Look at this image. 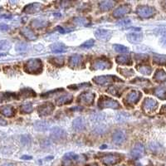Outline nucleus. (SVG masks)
Segmentation results:
<instances>
[{"label": "nucleus", "instance_id": "nucleus-1", "mask_svg": "<svg viewBox=\"0 0 166 166\" xmlns=\"http://www.w3.org/2000/svg\"><path fill=\"white\" fill-rule=\"evenodd\" d=\"M24 71L30 74H38L42 71V62L40 59H30L24 65Z\"/></svg>", "mask_w": 166, "mask_h": 166}, {"label": "nucleus", "instance_id": "nucleus-2", "mask_svg": "<svg viewBox=\"0 0 166 166\" xmlns=\"http://www.w3.org/2000/svg\"><path fill=\"white\" fill-rule=\"evenodd\" d=\"M98 106L99 108H111L118 109L120 108V103L117 100H114L112 98H110L106 96H101L98 100Z\"/></svg>", "mask_w": 166, "mask_h": 166}, {"label": "nucleus", "instance_id": "nucleus-3", "mask_svg": "<svg viewBox=\"0 0 166 166\" xmlns=\"http://www.w3.org/2000/svg\"><path fill=\"white\" fill-rule=\"evenodd\" d=\"M122 159V156L120 154L117 153H110L101 156L100 160L101 163L105 166H113L119 162H121Z\"/></svg>", "mask_w": 166, "mask_h": 166}, {"label": "nucleus", "instance_id": "nucleus-4", "mask_svg": "<svg viewBox=\"0 0 166 166\" xmlns=\"http://www.w3.org/2000/svg\"><path fill=\"white\" fill-rule=\"evenodd\" d=\"M136 13L141 19H150L155 14V9L150 6H140L136 8Z\"/></svg>", "mask_w": 166, "mask_h": 166}, {"label": "nucleus", "instance_id": "nucleus-5", "mask_svg": "<svg viewBox=\"0 0 166 166\" xmlns=\"http://www.w3.org/2000/svg\"><path fill=\"white\" fill-rule=\"evenodd\" d=\"M93 81L96 84L100 85V86H104V85L110 84L112 82H121V80L118 78L116 76H99V77H96L93 78Z\"/></svg>", "mask_w": 166, "mask_h": 166}, {"label": "nucleus", "instance_id": "nucleus-6", "mask_svg": "<svg viewBox=\"0 0 166 166\" xmlns=\"http://www.w3.org/2000/svg\"><path fill=\"white\" fill-rule=\"evenodd\" d=\"M158 107V102L152 98H146L142 103L143 111L146 113H152Z\"/></svg>", "mask_w": 166, "mask_h": 166}, {"label": "nucleus", "instance_id": "nucleus-7", "mask_svg": "<svg viewBox=\"0 0 166 166\" xmlns=\"http://www.w3.org/2000/svg\"><path fill=\"white\" fill-rule=\"evenodd\" d=\"M112 63L109 61V59H96L92 65L93 70H104V69L111 68Z\"/></svg>", "mask_w": 166, "mask_h": 166}, {"label": "nucleus", "instance_id": "nucleus-8", "mask_svg": "<svg viewBox=\"0 0 166 166\" xmlns=\"http://www.w3.org/2000/svg\"><path fill=\"white\" fill-rule=\"evenodd\" d=\"M54 108H55V106L53 104H52L51 102H46L39 105V107L37 109V112L39 113L40 116H47L53 113Z\"/></svg>", "mask_w": 166, "mask_h": 166}, {"label": "nucleus", "instance_id": "nucleus-9", "mask_svg": "<svg viewBox=\"0 0 166 166\" xmlns=\"http://www.w3.org/2000/svg\"><path fill=\"white\" fill-rule=\"evenodd\" d=\"M96 95L92 92H83L80 94L79 96L77 97V100L79 102L84 105H91L94 101Z\"/></svg>", "mask_w": 166, "mask_h": 166}, {"label": "nucleus", "instance_id": "nucleus-10", "mask_svg": "<svg viewBox=\"0 0 166 166\" xmlns=\"http://www.w3.org/2000/svg\"><path fill=\"white\" fill-rule=\"evenodd\" d=\"M144 154H145V147L140 143L135 144L132 148L131 151H130V155L134 160H138L140 157H142Z\"/></svg>", "mask_w": 166, "mask_h": 166}, {"label": "nucleus", "instance_id": "nucleus-11", "mask_svg": "<svg viewBox=\"0 0 166 166\" xmlns=\"http://www.w3.org/2000/svg\"><path fill=\"white\" fill-rule=\"evenodd\" d=\"M126 140V134L121 130H116L112 134V140L116 145H121Z\"/></svg>", "mask_w": 166, "mask_h": 166}, {"label": "nucleus", "instance_id": "nucleus-12", "mask_svg": "<svg viewBox=\"0 0 166 166\" xmlns=\"http://www.w3.org/2000/svg\"><path fill=\"white\" fill-rule=\"evenodd\" d=\"M95 36L100 41H108L112 36V32L107 29H97L95 32Z\"/></svg>", "mask_w": 166, "mask_h": 166}, {"label": "nucleus", "instance_id": "nucleus-13", "mask_svg": "<svg viewBox=\"0 0 166 166\" xmlns=\"http://www.w3.org/2000/svg\"><path fill=\"white\" fill-rule=\"evenodd\" d=\"M51 138L57 141L62 140L66 138V132L59 127L53 128L51 131Z\"/></svg>", "mask_w": 166, "mask_h": 166}, {"label": "nucleus", "instance_id": "nucleus-14", "mask_svg": "<svg viewBox=\"0 0 166 166\" xmlns=\"http://www.w3.org/2000/svg\"><path fill=\"white\" fill-rule=\"evenodd\" d=\"M130 12V7L129 5H121L116 8L113 12V16L116 19H121L125 15H126L127 13Z\"/></svg>", "mask_w": 166, "mask_h": 166}, {"label": "nucleus", "instance_id": "nucleus-15", "mask_svg": "<svg viewBox=\"0 0 166 166\" xmlns=\"http://www.w3.org/2000/svg\"><path fill=\"white\" fill-rule=\"evenodd\" d=\"M142 96V93L138 91H133L131 92H130L126 96V100L128 104L130 105H134L137 102H139V100H140V98Z\"/></svg>", "mask_w": 166, "mask_h": 166}, {"label": "nucleus", "instance_id": "nucleus-16", "mask_svg": "<svg viewBox=\"0 0 166 166\" xmlns=\"http://www.w3.org/2000/svg\"><path fill=\"white\" fill-rule=\"evenodd\" d=\"M87 126V121L82 116H78L76 119H74L72 121V126L76 130H83Z\"/></svg>", "mask_w": 166, "mask_h": 166}, {"label": "nucleus", "instance_id": "nucleus-17", "mask_svg": "<svg viewBox=\"0 0 166 166\" xmlns=\"http://www.w3.org/2000/svg\"><path fill=\"white\" fill-rule=\"evenodd\" d=\"M73 100V96L71 94H64L61 96L60 97H58L56 100V105L57 106H61V105H67L72 101Z\"/></svg>", "mask_w": 166, "mask_h": 166}, {"label": "nucleus", "instance_id": "nucleus-18", "mask_svg": "<svg viewBox=\"0 0 166 166\" xmlns=\"http://www.w3.org/2000/svg\"><path fill=\"white\" fill-rule=\"evenodd\" d=\"M82 57L79 54L71 56L68 60V65L70 67H77L82 64Z\"/></svg>", "mask_w": 166, "mask_h": 166}, {"label": "nucleus", "instance_id": "nucleus-19", "mask_svg": "<svg viewBox=\"0 0 166 166\" xmlns=\"http://www.w3.org/2000/svg\"><path fill=\"white\" fill-rule=\"evenodd\" d=\"M116 61L119 65H126V66H130V65H131L132 64L130 57L128 54H121V55L118 56V57L116 58Z\"/></svg>", "mask_w": 166, "mask_h": 166}, {"label": "nucleus", "instance_id": "nucleus-20", "mask_svg": "<svg viewBox=\"0 0 166 166\" xmlns=\"http://www.w3.org/2000/svg\"><path fill=\"white\" fill-rule=\"evenodd\" d=\"M0 113L6 117H13L15 115V109L12 105H4L0 107Z\"/></svg>", "mask_w": 166, "mask_h": 166}, {"label": "nucleus", "instance_id": "nucleus-21", "mask_svg": "<svg viewBox=\"0 0 166 166\" xmlns=\"http://www.w3.org/2000/svg\"><path fill=\"white\" fill-rule=\"evenodd\" d=\"M51 50L53 53H62L66 52L67 48L66 46L63 44V43H61V42H56V43H53V45L50 46Z\"/></svg>", "mask_w": 166, "mask_h": 166}, {"label": "nucleus", "instance_id": "nucleus-22", "mask_svg": "<svg viewBox=\"0 0 166 166\" xmlns=\"http://www.w3.org/2000/svg\"><path fill=\"white\" fill-rule=\"evenodd\" d=\"M126 37L130 43H138V42H141L143 35L139 32H131V33L127 34Z\"/></svg>", "mask_w": 166, "mask_h": 166}, {"label": "nucleus", "instance_id": "nucleus-23", "mask_svg": "<svg viewBox=\"0 0 166 166\" xmlns=\"http://www.w3.org/2000/svg\"><path fill=\"white\" fill-rule=\"evenodd\" d=\"M41 8H42V5L40 3H32V4H29V5L26 6V8L23 9V12L29 13V14H32V13H36V12H38L41 9Z\"/></svg>", "mask_w": 166, "mask_h": 166}, {"label": "nucleus", "instance_id": "nucleus-24", "mask_svg": "<svg viewBox=\"0 0 166 166\" xmlns=\"http://www.w3.org/2000/svg\"><path fill=\"white\" fill-rule=\"evenodd\" d=\"M22 34L23 35L24 37H26L27 39L31 40V41H33V40L37 39V36L35 35V33L32 32V30L28 28H24L22 29Z\"/></svg>", "mask_w": 166, "mask_h": 166}, {"label": "nucleus", "instance_id": "nucleus-25", "mask_svg": "<svg viewBox=\"0 0 166 166\" xmlns=\"http://www.w3.org/2000/svg\"><path fill=\"white\" fill-rule=\"evenodd\" d=\"M34 128L38 131H46L49 128V124L43 121H38L35 122Z\"/></svg>", "mask_w": 166, "mask_h": 166}, {"label": "nucleus", "instance_id": "nucleus-26", "mask_svg": "<svg viewBox=\"0 0 166 166\" xmlns=\"http://www.w3.org/2000/svg\"><path fill=\"white\" fill-rule=\"evenodd\" d=\"M154 94L161 100H166V89L164 87H157L154 91Z\"/></svg>", "mask_w": 166, "mask_h": 166}, {"label": "nucleus", "instance_id": "nucleus-27", "mask_svg": "<svg viewBox=\"0 0 166 166\" xmlns=\"http://www.w3.org/2000/svg\"><path fill=\"white\" fill-rule=\"evenodd\" d=\"M153 78L157 82H161L166 79V73L163 69H158L154 75Z\"/></svg>", "mask_w": 166, "mask_h": 166}, {"label": "nucleus", "instance_id": "nucleus-28", "mask_svg": "<svg viewBox=\"0 0 166 166\" xmlns=\"http://www.w3.org/2000/svg\"><path fill=\"white\" fill-rule=\"evenodd\" d=\"M19 96H21L23 98L33 97V96H36V92L30 88H24V89L22 90Z\"/></svg>", "mask_w": 166, "mask_h": 166}, {"label": "nucleus", "instance_id": "nucleus-29", "mask_svg": "<svg viewBox=\"0 0 166 166\" xmlns=\"http://www.w3.org/2000/svg\"><path fill=\"white\" fill-rule=\"evenodd\" d=\"M136 69L139 72H140L143 75H150L152 71V68L150 66L147 65H140V66H136Z\"/></svg>", "mask_w": 166, "mask_h": 166}, {"label": "nucleus", "instance_id": "nucleus-30", "mask_svg": "<svg viewBox=\"0 0 166 166\" xmlns=\"http://www.w3.org/2000/svg\"><path fill=\"white\" fill-rule=\"evenodd\" d=\"M48 23L45 20H41V19H34L33 21L31 23V25L34 27L36 28H43L47 26Z\"/></svg>", "mask_w": 166, "mask_h": 166}, {"label": "nucleus", "instance_id": "nucleus-31", "mask_svg": "<svg viewBox=\"0 0 166 166\" xmlns=\"http://www.w3.org/2000/svg\"><path fill=\"white\" fill-rule=\"evenodd\" d=\"M115 5V2L113 1H103L100 3V8L102 11H108L113 8Z\"/></svg>", "mask_w": 166, "mask_h": 166}, {"label": "nucleus", "instance_id": "nucleus-32", "mask_svg": "<svg viewBox=\"0 0 166 166\" xmlns=\"http://www.w3.org/2000/svg\"><path fill=\"white\" fill-rule=\"evenodd\" d=\"M33 111V106L31 103H26L21 105L20 107V111L23 114H29Z\"/></svg>", "mask_w": 166, "mask_h": 166}, {"label": "nucleus", "instance_id": "nucleus-33", "mask_svg": "<svg viewBox=\"0 0 166 166\" xmlns=\"http://www.w3.org/2000/svg\"><path fill=\"white\" fill-rule=\"evenodd\" d=\"M122 90L121 89V87H118V86H113V87H111L110 88H108L107 90V92L111 94V95L116 96H121V93Z\"/></svg>", "mask_w": 166, "mask_h": 166}, {"label": "nucleus", "instance_id": "nucleus-34", "mask_svg": "<svg viewBox=\"0 0 166 166\" xmlns=\"http://www.w3.org/2000/svg\"><path fill=\"white\" fill-rule=\"evenodd\" d=\"M154 62L158 65H164L166 63V57L164 55L155 54L154 56Z\"/></svg>", "mask_w": 166, "mask_h": 166}, {"label": "nucleus", "instance_id": "nucleus-35", "mask_svg": "<svg viewBox=\"0 0 166 166\" xmlns=\"http://www.w3.org/2000/svg\"><path fill=\"white\" fill-rule=\"evenodd\" d=\"M77 157L78 156L76 155V154L72 153V152H69V153H66L63 157V161L64 162H71V161H74L77 160Z\"/></svg>", "mask_w": 166, "mask_h": 166}, {"label": "nucleus", "instance_id": "nucleus-36", "mask_svg": "<svg viewBox=\"0 0 166 166\" xmlns=\"http://www.w3.org/2000/svg\"><path fill=\"white\" fill-rule=\"evenodd\" d=\"M113 48L115 49L116 52L120 53H128V48L124 46V45H121V44H114L113 45Z\"/></svg>", "mask_w": 166, "mask_h": 166}, {"label": "nucleus", "instance_id": "nucleus-37", "mask_svg": "<svg viewBox=\"0 0 166 166\" xmlns=\"http://www.w3.org/2000/svg\"><path fill=\"white\" fill-rule=\"evenodd\" d=\"M51 62L57 66H63L64 64V57H54L51 59Z\"/></svg>", "mask_w": 166, "mask_h": 166}, {"label": "nucleus", "instance_id": "nucleus-38", "mask_svg": "<svg viewBox=\"0 0 166 166\" xmlns=\"http://www.w3.org/2000/svg\"><path fill=\"white\" fill-rule=\"evenodd\" d=\"M11 47V43L8 40H1L0 41V51H7Z\"/></svg>", "mask_w": 166, "mask_h": 166}, {"label": "nucleus", "instance_id": "nucleus-39", "mask_svg": "<svg viewBox=\"0 0 166 166\" xmlns=\"http://www.w3.org/2000/svg\"><path fill=\"white\" fill-rule=\"evenodd\" d=\"M94 44H95V40L89 39V40H87V41H86L84 43H82V44L81 45V48H91L92 47H93V46H94Z\"/></svg>", "mask_w": 166, "mask_h": 166}, {"label": "nucleus", "instance_id": "nucleus-40", "mask_svg": "<svg viewBox=\"0 0 166 166\" xmlns=\"http://www.w3.org/2000/svg\"><path fill=\"white\" fill-rule=\"evenodd\" d=\"M121 73H122V75H124L126 77H130L134 75V71L130 68H123L121 69Z\"/></svg>", "mask_w": 166, "mask_h": 166}, {"label": "nucleus", "instance_id": "nucleus-41", "mask_svg": "<svg viewBox=\"0 0 166 166\" xmlns=\"http://www.w3.org/2000/svg\"><path fill=\"white\" fill-rule=\"evenodd\" d=\"M88 86H91V85H90V83H82V84L69 86L68 88L70 90H78V89H81V88H82V87H88Z\"/></svg>", "mask_w": 166, "mask_h": 166}, {"label": "nucleus", "instance_id": "nucleus-42", "mask_svg": "<svg viewBox=\"0 0 166 166\" xmlns=\"http://www.w3.org/2000/svg\"><path fill=\"white\" fill-rule=\"evenodd\" d=\"M27 48H28L27 45L23 42H20L19 44H17L16 46V50L18 52H23V51L27 50Z\"/></svg>", "mask_w": 166, "mask_h": 166}, {"label": "nucleus", "instance_id": "nucleus-43", "mask_svg": "<svg viewBox=\"0 0 166 166\" xmlns=\"http://www.w3.org/2000/svg\"><path fill=\"white\" fill-rule=\"evenodd\" d=\"M74 23H76L77 24H79V25H86V23H87V20H84L83 18H76L74 19Z\"/></svg>", "mask_w": 166, "mask_h": 166}, {"label": "nucleus", "instance_id": "nucleus-44", "mask_svg": "<svg viewBox=\"0 0 166 166\" xmlns=\"http://www.w3.org/2000/svg\"><path fill=\"white\" fill-rule=\"evenodd\" d=\"M150 149L155 152V151H157L158 149H160V146H158V145H156V144L153 143V144H150Z\"/></svg>", "mask_w": 166, "mask_h": 166}, {"label": "nucleus", "instance_id": "nucleus-45", "mask_svg": "<svg viewBox=\"0 0 166 166\" xmlns=\"http://www.w3.org/2000/svg\"><path fill=\"white\" fill-rule=\"evenodd\" d=\"M160 43L161 46H162L163 48H166V36H164V37H161Z\"/></svg>", "mask_w": 166, "mask_h": 166}, {"label": "nucleus", "instance_id": "nucleus-46", "mask_svg": "<svg viewBox=\"0 0 166 166\" xmlns=\"http://www.w3.org/2000/svg\"><path fill=\"white\" fill-rule=\"evenodd\" d=\"M8 25H6V24H3V23H1L0 24V29L1 30H3V31H7V30H8Z\"/></svg>", "mask_w": 166, "mask_h": 166}, {"label": "nucleus", "instance_id": "nucleus-47", "mask_svg": "<svg viewBox=\"0 0 166 166\" xmlns=\"http://www.w3.org/2000/svg\"><path fill=\"white\" fill-rule=\"evenodd\" d=\"M130 23V21L129 19H128V20L126 19V20H122V21L120 22L118 24H121V25H124V24H128V23Z\"/></svg>", "mask_w": 166, "mask_h": 166}, {"label": "nucleus", "instance_id": "nucleus-48", "mask_svg": "<svg viewBox=\"0 0 166 166\" xmlns=\"http://www.w3.org/2000/svg\"><path fill=\"white\" fill-rule=\"evenodd\" d=\"M22 160H32V156L28 155H23L22 156Z\"/></svg>", "mask_w": 166, "mask_h": 166}, {"label": "nucleus", "instance_id": "nucleus-49", "mask_svg": "<svg viewBox=\"0 0 166 166\" xmlns=\"http://www.w3.org/2000/svg\"><path fill=\"white\" fill-rule=\"evenodd\" d=\"M7 125V121H5L3 119L0 118V126H5Z\"/></svg>", "mask_w": 166, "mask_h": 166}, {"label": "nucleus", "instance_id": "nucleus-50", "mask_svg": "<svg viewBox=\"0 0 166 166\" xmlns=\"http://www.w3.org/2000/svg\"><path fill=\"white\" fill-rule=\"evenodd\" d=\"M57 29H58V30H59V32H62V33H63V34H64V33H65V31H64V29L63 28H62L61 27H58Z\"/></svg>", "mask_w": 166, "mask_h": 166}, {"label": "nucleus", "instance_id": "nucleus-51", "mask_svg": "<svg viewBox=\"0 0 166 166\" xmlns=\"http://www.w3.org/2000/svg\"><path fill=\"white\" fill-rule=\"evenodd\" d=\"M1 166H14V165H13V164H12L7 163V164H2Z\"/></svg>", "mask_w": 166, "mask_h": 166}, {"label": "nucleus", "instance_id": "nucleus-52", "mask_svg": "<svg viewBox=\"0 0 166 166\" xmlns=\"http://www.w3.org/2000/svg\"><path fill=\"white\" fill-rule=\"evenodd\" d=\"M87 166H97L96 164H90V165H87Z\"/></svg>", "mask_w": 166, "mask_h": 166}, {"label": "nucleus", "instance_id": "nucleus-53", "mask_svg": "<svg viewBox=\"0 0 166 166\" xmlns=\"http://www.w3.org/2000/svg\"><path fill=\"white\" fill-rule=\"evenodd\" d=\"M120 166H125V165H120Z\"/></svg>", "mask_w": 166, "mask_h": 166}]
</instances>
